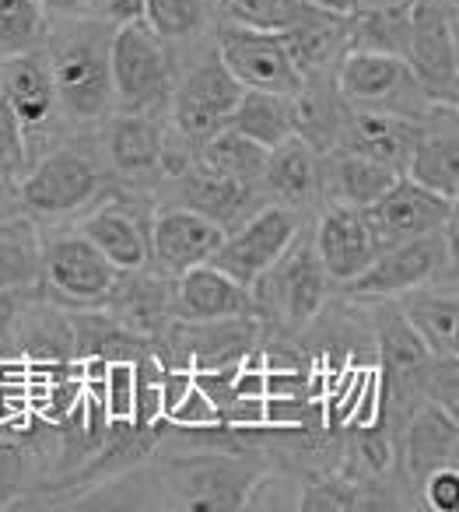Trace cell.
I'll list each match as a JSON object with an SVG mask.
<instances>
[{
  "label": "cell",
  "instance_id": "9a60e30c",
  "mask_svg": "<svg viewBox=\"0 0 459 512\" xmlns=\"http://www.w3.org/2000/svg\"><path fill=\"white\" fill-rule=\"evenodd\" d=\"M169 123L155 113H113L99 123V151L109 176L120 186L155 190L162 183Z\"/></svg>",
  "mask_w": 459,
  "mask_h": 512
},
{
  "label": "cell",
  "instance_id": "1f68e13d",
  "mask_svg": "<svg viewBox=\"0 0 459 512\" xmlns=\"http://www.w3.org/2000/svg\"><path fill=\"white\" fill-rule=\"evenodd\" d=\"M410 4H386V8H354L347 15V43L351 50H375V53H396L403 57L410 36Z\"/></svg>",
  "mask_w": 459,
  "mask_h": 512
},
{
  "label": "cell",
  "instance_id": "d590c367",
  "mask_svg": "<svg viewBox=\"0 0 459 512\" xmlns=\"http://www.w3.org/2000/svg\"><path fill=\"white\" fill-rule=\"evenodd\" d=\"M32 474V446L22 439L0 435V509H11L29 491Z\"/></svg>",
  "mask_w": 459,
  "mask_h": 512
},
{
  "label": "cell",
  "instance_id": "30bf717a",
  "mask_svg": "<svg viewBox=\"0 0 459 512\" xmlns=\"http://www.w3.org/2000/svg\"><path fill=\"white\" fill-rule=\"evenodd\" d=\"M155 207V190L116 183L99 204L81 214L74 228L116 271H137V267L151 264V214Z\"/></svg>",
  "mask_w": 459,
  "mask_h": 512
},
{
  "label": "cell",
  "instance_id": "d6a6232c",
  "mask_svg": "<svg viewBox=\"0 0 459 512\" xmlns=\"http://www.w3.org/2000/svg\"><path fill=\"white\" fill-rule=\"evenodd\" d=\"M144 22L169 46L207 39L214 29L211 0H144Z\"/></svg>",
  "mask_w": 459,
  "mask_h": 512
},
{
  "label": "cell",
  "instance_id": "5bb4252c",
  "mask_svg": "<svg viewBox=\"0 0 459 512\" xmlns=\"http://www.w3.org/2000/svg\"><path fill=\"white\" fill-rule=\"evenodd\" d=\"M211 39H214V50H218L221 64L228 67V74H232L242 88H253V92H281V95L302 92V74L291 64L281 32L214 22Z\"/></svg>",
  "mask_w": 459,
  "mask_h": 512
},
{
  "label": "cell",
  "instance_id": "ba28073f",
  "mask_svg": "<svg viewBox=\"0 0 459 512\" xmlns=\"http://www.w3.org/2000/svg\"><path fill=\"white\" fill-rule=\"evenodd\" d=\"M438 278L456 281V214L438 232L382 249L340 292L351 299H396Z\"/></svg>",
  "mask_w": 459,
  "mask_h": 512
},
{
  "label": "cell",
  "instance_id": "d6986e66",
  "mask_svg": "<svg viewBox=\"0 0 459 512\" xmlns=\"http://www.w3.org/2000/svg\"><path fill=\"white\" fill-rule=\"evenodd\" d=\"M309 235L319 264L330 274L337 292L347 281L358 278L375 256H379V242H375L372 225L365 218V207L323 204L316 211V225L309 228Z\"/></svg>",
  "mask_w": 459,
  "mask_h": 512
},
{
  "label": "cell",
  "instance_id": "8d00e7d4",
  "mask_svg": "<svg viewBox=\"0 0 459 512\" xmlns=\"http://www.w3.org/2000/svg\"><path fill=\"white\" fill-rule=\"evenodd\" d=\"M165 425H169L172 432H211V428H221L225 421H221L214 400L193 383L190 390L165 411Z\"/></svg>",
  "mask_w": 459,
  "mask_h": 512
},
{
  "label": "cell",
  "instance_id": "4fadbf2b",
  "mask_svg": "<svg viewBox=\"0 0 459 512\" xmlns=\"http://www.w3.org/2000/svg\"><path fill=\"white\" fill-rule=\"evenodd\" d=\"M302 228H305V214L270 200L256 214H249L239 228L225 232V239H221V246L214 249L207 264H214L228 278H235L239 285L249 288L263 271H270L281 260L284 249L295 242V235Z\"/></svg>",
  "mask_w": 459,
  "mask_h": 512
},
{
  "label": "cell",
  "instance_id": "484cf974",
  "mask_svg": "<svg viewBox=\"0 0 459 512\" xmlns=\"http://www.w3.org/2000/svg\"><path fill=\"white\" fill-rule=\"evenodd\" d=\"M407 327L417 341L428 348V355H459V295L456 281H428L414 292L396 295Z\"/></svg>",
  "mask_w": 459,
  "mask_h": 512
},
{
  "label": "cell",
  "instance_id": "ffe728a7",
  "mask_svg": "<svg viewBox=\"0 0 459 512\" xmlns=\"http://www.w3.org/2000/svg\"><path fill=\"white\" fill-rule=\"evenodd\" d=\"M162 186H169V204L190 207V211L214 221L225 232L239 228L249 214H256L263 204H270V197L263 193L260 183H242V179L218 176V172H207L193 162L179 176L165 179Z\"/></svg>",
  "mask_w": 459,
  "mask_h": 512
},
{
  "label": "cell",
  "instance_id": "7402d4cb",
  "mask_svg": "<svg viewBox=\"0 0 459 512\" xmlns=\"http://www.w3.org/2000/svg\"><path fill=\"white\" fill-rule=\"evenodd\" d=\"M281 39L291 64L302 74V85H309V81H333L340 57L351 50L344 11L316 8L309 0H305L302 15L288 29H281Z\"/></svg>",
  "mask_w": 459,
  "mask_h": 512
},
{
  "label": "cell",
  "instance_id": "ee69618b",
  "mask_svg": "<svg viewBox=\"0 0 459 512\" xmlns=\"http://www.w3.org/2000/svg\"><path fill=\"white\" fill-rule=\"evenodd\" d=\"M386 4H400V0H354V8H386Z\"/></svg>",
  "mask_w": 459,
  "mask_h": 512
},
{
  "label": "cell",
  "instance_id": "5b68a950",
  "mask_svg": "<svg viewBox=\"0 0 459 512\" xmlns=\"http://www.w3.org/2000/svg\"><path fill=\"white\" fill-rule=\"evenodd\" d=\"M242 99V85L228 74L221 64L214 39H207V50L190 57L186 64L176 60V81H172V99H169V134L183 144L186 151H197L211 134L228 127L232 109Z\"/></svg>",
  "mask_w": 459,
  "mask_h": 512
},
{
  "label": "cell",
  "instance_id": "8992f818",
  "mask_svg": "<svg viewBox=\"0 0 459 512\" xmlns=\"http://www.w3.org/2000/svg\"><path fill=\"white\" fill-rule=\"evenodd\" d=\"M109 71H113V113H169L176 53L151 25H116L109 39Z\"/></svg>",
  "mask_w": 459,
  "mask_h": 512
},
{
  "label": "cell",
  "instance_id": "f546056e",
  "mask_svg": "<svg viewBox=\"0 0 459 512\" xmlns=\"http://www.w3.org/2000/svg\"><path fill=\"white\" fill-rule=\"evenodd\" d=\"M228 127L253 137V141L263 144L267 151L277 148V144L295 134V95L242 88V99H239V106L232 109Z\"/></svg>",
  "mask_w": 459,
  "mask_h": 512
},
{
  "label": "cell",
  "instance_id": "f1b7e54d",
  "mask_svg": "<svg viewBox=\"0 0 459 512\" xmlns=\"http://www.w3.org/2000/svg\"><path fill=\"white\" fill-rule=\"evenodd\" d=\"M43 225L29 214L0 218V292H36Z\"/></svg>",
  "mask_w": 459,
  "mask_h": 512
},
{
  "label": "cell",
  "instance_id": "7c38bea8",
  "mask_svg": "<svg viewBox=\"0 0 459 512\" xmlns=\"http://www.w3.org/2000/svg\"><path fill=\"white\" fill-rule=\"evenodd\" d=\"M403 60L421 88L442 106L459 102V57H456V0H414L410 36Z\"/></svg>",
  "mask_w": 459,
  "mask_h": 512
},
{
  "label": "cell",
  "instance_id": "8fae6325",
  "mask_svg": "<svg viewBox=\"0 0 459 512\" xmlns=\"http://www.w3.org/2000/svg\"><path fill=\"white\" fill-rule=\"evenodd\" d=\"M0 95L8 102L18 130H22L25 155L36 162L60 141H67L64 130H71L60 113L57 92H53L50 67H46L43 50L15 53L0 60Z\"/></svg>",
  "mask_w": 459,
  "mask_h": 512
},
{
  "label": "cell",
  "instance_id": "f6af8a7d",
  "mask_svg": "<svg viewBox=\"0 0 459 512\" xmlns=\"http://www.w3.org/2000/svg\"><path fill=\"white\" fill-rule=\"evenodd\" d=\"M211 8H214V0H211Z\"/></svg>",
  "mask_w": 459,
  "mask_h": 512
},
{
  "label": "cell",
  "instance_id": "74e56055",
  "mask_svg": "<svg viewBox=\"0 0 459 512\" xmlns=\"http://www.w3.org/2000/svg\"><path fill=\"white\" fill-rule=\"evenodd\" d=\"M424 400L459 411V355H431L424 369Z\"/></svg>",
  "mask_w": 459,
  "mask_h": 512
},
{
  "label": "cell",
  "instance_id": "6da1fadb",
  "mask_svg": "<svg viewBox=\"0 0 459 512\" xmlns=\"http://www.w3.org/2000/svg\"><path fill=\"white\" fill-rule=\"evenodd\" d=\"M113 25L95 18L50 22L43 57L50 67L60 113L71 130H92L113 116V71H109Z\"/></svg>",
  "mask_w": 459,
  "mask_h": 512
},
{
  "label": "cell",
  "instance_id": "4316f807",
  "mask_svg": "<svg viewBox=\"0 0 459 512\" xmlns=\"http://www.w3.org/2000/svg\"><path fill=\"white\" fill-rule=\"evenodd\" d=\"M421 123L424 120H407V116H393V113H365V109H351L344 137H340L337 148L358 151V155L389 165V169L403 176L410 155H414L417 137H421Z\"/></svg>",
  "mask_w": 459,
  "mask_h": 512
},
{
  "label": "cell",
  "instance_id": "277c9868",
  "mask_svg": "<svg viewBox=\"0 0 459 512\" xmlns=\"http://www.w3.org/2000/svg\"><path fill=\"white\" fill-rule=\"evenodd\" d=\"M267 460L256 449L211 446L204 453L176 456L165 463L169 498L186 512H239L253 484L267 474Z\"/></svg>",
  "mask_w": 459,
  "mask_h": 512
},
{
  "label": "cell",
  "instance_id": "ab89813d",
  "mask_svg": "<svg viewBox=\"0 0 459 512\" xmlns=\"http://www.w3.org/2000/svg\"><path fill=\"white\" fill-rule=\"evenodd\" d=\"M25 169H29V155H25L22 130H18L8 102L0 99V172H11V176L22 179Z\"/></svg>",
  "mask_w": 459,
  "mask_h": 512
},
{
  "label": "cell",
  "instance_id": "2e32d148",
  "mask_svg": "<svg viewBox=\"0 0 459 512\" xmlns=\"http://www.w3.org/2000/svg\"><path fill=\"white\" fill-rule=\"evenodd\" d=\"M176 278L155 271V267H137V271H116L109 295L102 299V313L127 334L141 341H158L165 330L176 323Z\"/></svg>",
  "mask_w": 459,
  "mask_h": 512
},
{
  "label": "cell",
  "instance_id": "52a82bcc",
  "mask_svg": "<svg viewBox=\"0 0 459 512\" xmlns=\"http://www.w3.org/2000/svg\"><path fill=\"white\" fill-rule=\"evenodd\" d=\"M340 99L365 113H393L407 120H428L442 102H435L414 78L407 60L396 53L347 50L333 74Z\"/></svg>",
  "mask_w": 459,
  "mask_h": 512
},
{
  "label": "cell",
  "instance_id": "836d02e7",
  "mask_svg": "<svg viewBox=\"0 0 459 512\" xmlns=\"http://www.w3.org/2000/svg\"><path fill=\"white\" fill-rule=\"evenodd\" d=\"M50 18L39 0H0V60L15 53L43 50Z\"/></svg>",
  "mask_w": 459,
  "mask_h": 512
},
{
  "label": "cell",
  "instance_id": "9c48e42d",
  "mask_svg": "<svg viewBox=\"0 0 459 512\" xmlns=\"http://www.w3.org/2000/svg\"><path fill=\"white\" fill-rule=\"evenodd\" d=\"M116 281V267L78 232V228H43L36 295L57 309H99Z\"/></svg>",
  "mask_w": 459,
  "mask_h": 512
},
{
  "label": "cell",
  "instance_id": "603a6c76",
  "mask_svg": "<svg viewBox=\"0 0 459 512\" xmlns=\"http://www.w3.org/2000/svg\"><path fill=\"white\" fill-rule=\"evenodd\" d=\"M319 169H323V155L305 137L291 134L288 141H281L277 148L267 151L260 186L274 204H284L298 214L319 211L323 207Z\"/></svg>",
  "mask_w": 459,
  "mask_h": 512
},
{
  "label": "cell",
  "instance_id": "ac0fdd59",
  "mask_svg": "<svg viewBox=\"0 0 459 512\" xmlns=\"http://www.w3.org/2000/svg\"><path fill=\"white\" fill-rule=\"evenodd\" d=\"M438 467H459V418L424 400L396 435V470L403 488L414 495L417 484Z\"/></svg>",
  "mask_w": 459,
  "mask_h": 512
},
{
  "label": "cell",
  "instance_id": "7a4b0ae2",
  "mask_svg": "<svg viewBox=\"0 0 459 512\" xmlns=\"http://www.w3.org/2000/svg\"><path fill=\"white\" fill-rule=\"evenodd\" d=\"M116 179L102 162L99 141L88 144L81 137H67L57 148L29 162L18 179V211L39 225H57L67 218H81L92 204H99Z\"/></svg>",
  "mask_w": 459,
  "mask_h": 512
},
{
  "label": "cell",
  "instance_id": "e575fe53",
  "mask_svg": "<svg viewBox=\"0 0 459 512\" xmlns=\"http://www.w3.org/2000/svg\"><path fill=\"white\" fill-rule=\"evenodd\" d=\"M305 0H214V22L281 32L302 15Z\"/></svg>",
  "mask_w": 459,
  "mask_h": 512
},
{
  "label": "cell",
  "instance_id": "f35d334b",
  "mask_svg": "<svg viewBox=\"0 0 459 512\" xmlns=\"http://www.w3.org/2000/svg\"><path fill=\"white\" fill-rule=\"evenodd\" d=\"M424 509L431 512H456L459 509V467H438L417 484L414 491Z\"/></svg>",
  "mask_w": 459,
  "mask_h": 512
},
{
  "label": "cell",
  "instance_id": "83f0119b",
  "mask_svg": "<svg viewBox=\"0 0 459 512\" xmlns=\"http://www.w3.org/2000/svg\"><path fill=\"white\" fill-rule=\"evenodd\" d=\"M396 179H400V172H393L389 165L372 162V158L358 155V151L333 148L323 155L319 190H323V204L368 207L372 200H379Z\"/></svg>",
  "mask_w": 459,
  "mask_h": 512
},
{
  "label": "cell",
  "instance_id": "d4e9b609",
  "mask_svg": "<svg viewBox=\"0 0 459 512\" xmlns=\"http://www.w3.org/2000/svg\"><path fill=\"white\" fill-rule=\"evenodd\" d=\"M414 183L442 193V197H459V130H456V106H438L428 120L421 123V137L414 144V155L407 162V172Z\"/></svg>",
  "mask_w": 459,
  "mask_h": 512
},
{
  "label": "cell",
  "instance_id": "7bdbcfd3",
  "mask_svg": "<svg viewBox=\"0 0 459 512\" xmlns=\"http://www.w3.org/2000/svg\"><path fill=\"white\" fill-rule=\"evenodd\" d=\"M18 214V176L0 172V218Z\"/></svg>",
  "mask_w": 459,
  "mask_h": 512
},
{
  "label": "cell",
  "instance_id": "60d3db41",
  "mask_svg": "<svg viewBox=\"0 0 459 512\" xmlns=\"http://www.w3.org/2000/svg\"><path fill=\"white\" fill-rule=\"evenodd\" d=\"M88 18L106 25H127L144 18V0H88Z\"/></svg>",
  "mask_w": 459,
  "mask_h": 512
},
{
  "label": "cell",
  "instance_id": "b9f144b4",
  "mask_svg": "<svg viewBox=\"0 0 459 512\" xmlns=\"http://www.w3.org/2000/svg\"><path fill=\"white\" fill-rule=\"evenodd\" d=\"M50 22H71V18H88V0H39Z\"/></svg>",
  "mask_w": 459,
  "mask_h": 512
},
{
  "label": "cell",
  "instance_id": "e0dca14e",
  "mask_svg": "<svg viewBox=\"0 0 459 512\" xmlns=\"http://www.w3.org/2000/svg\"><path fill=\"white\" fill-rule=\"evenodd\" d=\"M452 214H456V200L414 183L410 176H400L379 200H372L365 207V218L372 225L375 242H379V253L417 239V235L438 232Z\"/></svg>",
  "mask_w": 459,
  "mask_h": 512
},
{
  "label": "cell",
  "instance_id": "3957f363",
  "mask_svg": "<svg viewBox=\"0 0 459 512\" xmlns=\"http://www.w3.org/2000/svg\"><path fill=\"white\" fill-rule=\"evenodd\" d=\"M249 292H253V309L263 337L298 341L309 330V323L323 313L326 302H333L337 285L319 264L309 228H302L281 260L249 285Z\"/></svg>",
  "mask_w": 459,
  "mask_h": 512
},
{
  "label": "cell",
  "instance_id": "44dd1931",
  "mask_svg": "<svg viewBox=\"0 0 459 512\" xmlns=\"http://www.w3.org/2000/svg\"><path fill=\"white\" fill-rule=\"evenodd\" d=\"M225 239V228L179 204H158L151 214V267L169 278L207 264Z\"/></svg>",
  "mask_w": 459,
  "mask_h": 512
},
{
  "label": "cell",
  "instance_id": "4dcf8cb0",
  "mask_svg": "<svg viewBox=\"0 0 459 512\" xmlns=\"http://www.w3.org/2000/svg\"><path fill=\"white\" fill-rule=\"evenodd\" d=\"M190 162L207 172H218V176L242 179V183H260L263 165H267V148L256 144L253 137L239 134V130L221 127L204 144H197Z\"/></svg>",
  "mask_w": 459,
  "mask_h": 512
},
{
  "label": "cell",
  "instance_id": "cb8c5ba5",
  "mask_svg": "<svg viewBox=\"0 0 459 512\" xmlns=\"http://www.w3.org/2000/svg\"><path fill=\"white\" fill-rule=\"evenodd\" d=\"M176 320L207 323V320H232V316H256L253 292L218 271L214 264H197L176 278Z\"/></svg>",
  "mask_w": 459,
  "mask_h": 512
}]
</instances>
